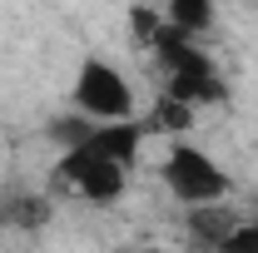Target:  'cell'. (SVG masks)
Here are the masks:
<instances>
[{"label": "cell", "instance_id": "6da1fadb", "mask_svg": "<svg viewBox=\"0 0 258 253\" xmlns=\"http://www.w3.org/2000/svg\"><path fill=\"white\" fill-rule=\"evenodd\" d=\"M159 179H164V189H169V199H179L184 209L224 204L228 194H233L228 169L209 154V149L189 144V139H174V144H169V154H164V164H159Z\"/></svg>", "mask_w": 258, "mask_h": 253}, {"label": "cell", "instance_id": "7a4b0ae2", "mask_svg": "<svg viewBox=\"0 0 258 253\" xmlns=\"http://www.w3.org/2000/svg\"><path fill=\"white\" fill-rule=\"evenodd\" d=\"M70 109L90 114V119H129L134 114V85L124 80V70L104 55H85L75 65L70 80Z\"/></svg>", "mask_w": 258, "mask_h": 253}, {"label": "cell", "instance_id": "3957f363", "mask_svg": "<svg viewBox=\"0 0 258 253\" xmlns=\"http://www.w3.org/2000/svg\"><path fill=\"white\" fill-rule=\"evenodd\" d=\"M233 223H238V214L228 209V199H224V204H199V209L184 214V233H189L194 248L224 253V238H228V228H233Z\"/></svg>", "mask_w": 258, "mask_h": 253}, {"label": "cell", "instance_id": "277c9868", "mask_svg": "<svg viewBox=\"0 0 258 253\" xmlns=\"http://www.w3.org/2000/svg\"><path fill=\"white\" fill-rule=\"evenodd\" d=\"M214 15H219L214 0H164V20L174 30L194 35V40H204V35L214 30Z\"/></svg>", "mask_w": 258, "mask_h": 253}, {"label": "cell", "instance_id": "5b68a950", "mask_svg": "<svg viewBox=\"0 0 258 253\" xmlns=\"http://www.w3.org/2000/svg\"><path fill=\"white\" fill-rule=\"evenodd\" d=\"M45 219H50V204L35 199V194H20V199H10L0 209V223H20V228H35V223H45Z\"/></svg>", "mask_w": 258, "mask_h": 253}, {"label": "cell", "instance_id": "8992f818", "mask_svg": "<svg viewBox=\"0 0 258 253\" xmlns=\"http://www.w3.org/2000/svg\"><path fill=\"white\" fill-rule=\"evenodd\" d=\"M224 253H258V214H238L224 238Z\"/></svg>", "mask_w": 258, "mask_h": 253}]
</instances>
